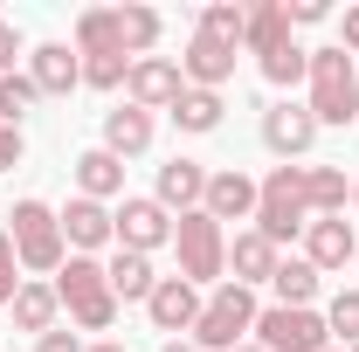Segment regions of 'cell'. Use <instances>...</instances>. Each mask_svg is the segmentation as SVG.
I'll list each match as a JSON object with an SVG mask.
<instances>
[{
  "label": "cell",
  "instance_id": "d6a6232c",
  "mask_svg": "<svg viewBox=\"0 0 359 352\" xmlns=\"http://www.w3.org/2000/svg\"><path fill=\"white\" fill-rule=\"evenodd\" d=\"M14 290H21V256H14V242L0 228V304H14Z\"/></svg>",
  "mask_w": 359,
  "mask_h": 352
},
{
  "label": "cell",
  "instance_id": "836d02e7",
  "mask_svg": "<svg viewBox=\"0 0 359 352\" xmlns=\"http://www.w3.org/2000/svg\"><path fill=\"white\" fill-rule=\"evenodd\" d=\"M283 14H290V28H311V21L332 14V7H325V0H283Z\"/></svg>",
  "mask_w": 359,
  "mask_h": 352
},
{
  "label": "cell",
  "instance_id": "5bb4252c",
  "mask_svg": "<svg viewBox=\"0 0 359 352\" xmlns=\"http://www.w3.org/2000/svg\"><path fill=\"white\" fill-rule=\"evenodd\" d=\"M180 76H187V90H222L228 76H235V48L194 28V42H187V55H180Z\"/></svg>",
  "mask_w": 359,
  "mask_h": 352
},
{
  "label": "cell",
  "instance_id": "1f68e13d",
  "mask_svg": "<svg viewBox=\"0 0 359 352\" xmlns=\"http://www.w3.org/2000/svg\"><path fill=\"white\" fill-rule=\"evenodd\" d=\"M132 76V55H83V83L90 90H118Z\"/></svg>",
  "mask_w": 359,
  "mask_h": 352
},
{
  "label": "cell",
  "instance_id": "30bf717a",
  "mask_svg": "<svg viewBox=\"0 0 359 352\" xmlns=\"http://www.w3.org/2000/svg\"><path fill=\"white\" fill-rule=\"evenodd\" d=\"M180 90H187V76H180L173 55H138L132 76H125V104H138V111H173Z\"/></svg>",
  "mask_w": 359,
  "mask_h": 352
},
{
  "label": "cell",
  "instance_id": "ffe728a7",
  "mask_svg": "<svg viewBox=\"0 0 359 352\" xmlns=\"http://www.w3.org/2000/svg\"><path fill=\"white\" fill-rule=\"evenodd\" d=\"M201 215L249 221V215H256V180H249V173H208V201H201Z\"/></svg>",
  "mask_w": 359,
  "mask_h": 352
},
{
  "label": "cell",
  "instance_id": "4dcf8cb0",
  "mask_svg": "<svg viewBox=\"0 0 359 352\" xmlns=\"http://www.w3.org/2000/svg\"><path fill=\"white\" fill-rule=\"evenodd\" d=\"M304 69H311V55H304V48H297V42H283V48H276V55H263V76H269V83H276V90L304 83Z\"/></svg>",
  "mask_w": 359,
  "mask_h": 352
},
{
  "label": "cell",
  "instance_id": "8d00e7d4",
  "mask_svg": "<svg viewBox=\"0 0 359 352\" xmlns=\"http://www.w3.org/2000/svg\"><path fill=\"white\" fill-rule=\"evenodd\" d=\"M14 166H21V132L0 125V173H14Z\"/></svg>",
  "mask_w": 359,
  "mask_h": 352
},
{
  "label": "cell",
  "instance_id": "ab89813d",
  "mask_svg": "<svg viewBox=\"0 0 359 352\" xmlns=\"http://www.w3.org/2000/svg\"><path fill=\"white\" fill-rule=\"evenodd\" d=\"M83 352H125V346H118V339H104V346H83Z\"/></svg>",
  "mask_w": 359,
  "mask_h": 352
},
{
  "label": "cell",
  "instance_id": "277c9868",
  "mask_svg": "<svg viewBox=\"0 0 359 352\" xmlns=\"http://www.w3.org/2000/svg\"><path fill=\"white\" fill-rule=\"evenodd\" d=\"M256 290H242V283H215V297L201 304V325H194V346L201 352H235V346H249V332H256Z\"/></svg>",
  "mask_w": 359,
  "mask_h": 352
},
{
  "label": "cell",
  "instance_id": "5b68a950",
  "mask_svg": "<svg viewBox=\"0 0 359 352\" xmlns=\"http://www.w3.org/2000/svg\"><path fill=\"white\" fill-rule=\"evenodd\" d=\"M14 228H7V242H14V256H21V269H42V276H55V269L69 263V242H62V221H55V208L48 201H14Z\"/></svg>",
  "mask_w": 359,
  "mask_h": 352
},
{
  "label": "cell",
  "instance_id": "d4e9b609",
  "mask_svg": "<svg viewBox=\"0 0 359 352\" xmlns=\"http://www.w3.org/2000/svg\"><path fill=\"white\" fill-rule=\"evenodd\" d=\"M7 311H14V325H21V332H35V339H42V332H55V311H62V297H55V283H21Z\"/></svg>",
  "mask_w": 359,
  "mask_h": 352
},
{
  "label": "cell",
  "instance_id": "603a6c76",
  "mask_svg": "<svg viewBox=\"0 0 359 352\" xmlns=\"http://www.w3.org/2000/svg\"><path fill=\"white\" fill-rule=\"evenodd\" d=\"M104 276H111V297H125V304H145V297L159 290V276H152V256H132V249H118V256L104 263Z\"/></svg>",
  "mask_w": 359,
  "mask_h": 352
},
{
  "label": "cell",
  "instance_id": "3957f363",
  "mask_svg": "<svg viewBox=\"0 0 359 352\" xmlns=\"http://www.w3.org/2000/svg\"><path fill=\"white\" fill-rule=\"evenodd\" d=\"M55 297L69 311V325H83V332H111L118 325V297H111V276H104L97 256H69L55 269Z\"/></svg>",
  "mask_w": 359,
  "mask_h": 352
},
{
  "label": "cell",
  "instance_id": "b9f144b4",
  "mask_svg": "<svg viewBox=\"0 0 359 352\" xmlns=\"http://www.w3.org/2000/svg\"><path fill=\"white\" fill-rule=\"evenodd\" d=\"M353 208H359V187H353Z\"/></svg>",
  "mask_w": 359,
  "mask_h": 352
},
{
  "label": "cell",
  "instance_id": "ba28073f",
  "mask_svg": "<svg viewBox=\"0 0 359 352\" xmlns=\"http://www.w3.org/2000/svg\"><path fill=\"white\" fill-rule=\"evenodd\" d=\"M256 346H263V352H332V332H325L318 311L263 304V311H256Z\"/></svg>",
  "mask_w": 359,
  "mask_h": 352
},
{
  "label": "cell",
  "instance_id": "4316f807",
  "mask_svg": "<svg viewBox=\"0 0 359 352\" xmlns=\"http://www.w3.org/2000/svg\"><path fill=\"white\" fill-rule=\"evenodd\" d=\"M222 90H180V104H173V125L180 132H194V138H208L215 125H222Z\"/></svg>",
  "mask_w": 359,
  "mask_h": 352
},
{
  "label": "cell",
  "instance_id": "2e32d148",
  "mask_svg": "<svg viewBox=\"0 0 359 352\" xmlns=\"http://www.w3.org/2000/svg\"><path fill=\"white\" fill-rule=\"evenodd\" d=\"M353 249H359V235L346 228V215H318L311 228H304V263H311L318 276H325V269H346Z\"/></svg>",
  "mask_w": 359,
  "mask_h": 352
},
{
  "label": "cell",
  "instance_id": "d590c367",
  "mask_svg": "<svg viewBox=\"0 0 359 352\" xmlns=\"http://www.w3.org/2000/svg\"><path fill=\"white\" fill-rule=\"evenodd\" d=\"M35 352H83V339H76V332H62V325H55V332H42V339H35Z\"/></svg>",
  "mask_w": 359,
  "mask_h": 352
},
{
  "label": "cell",
  "instance_id": "f546056e",
  "mask_svg": "<svg viewBox=\"0 0 359 352\" xmlns=\"http://www.w3.org/2000/svg\"><path fill=\"white\" fill-rule=\"evenodd\" d=\"M35 104H42V90L28 83V76H0V125H14V132H21V118H28Z\"/></svg>",
  "mask_w": 359,
  "mask_h": 352
},
{
  "label": "cell",
  "instance_id": "6da1fadb",
  "mask_svg": "<svg viewBox=\"0 0 359 352\" xmlns=\"http://www.w3.org/2000/svg\"><path fill=\"white\" fill-rule=\"evenodd\" d=\"M159 14L152 7H83L76 14V55H152L159 42Z\"/></svg>",
  "mask_w": 359,
  "mask_h": 352
},
{
  "label": "cell",
  "instance_id": "8fae6325",
  "mask_svg": "<svg viewBox=\"0 0 359 352\" xmlns=\"http://www.w3.org/2000/svg\"><path fill=\"white\" fill-rule=\"evenodd\" d=\"M263 145L276 152V159H304V152L318 145L311 104H269V111H263Z\"/></svg>",
  "mask_w": 359,
  "mask_h": 352
},
{
  "label": "cell",
  "instance_id": "52a82bcc",
  "mask_svg": "<svg viewBox=\"0 0 359 352\" xmlns=\"http://www.w3.org/2000/svg\"><path fill=\"white\" fill-rule=\"evenodd\" d=\"M173 249H180V276L201 290V283H222V269H228V235H222V221L215 215H180L173 221Z\"/></svg>",
  "mask_w": 359,
  "mask_h": 352
},
{
  "label": "cell",
  "instance_id": "f1b7e54d",
  "mask_svg": "<svg viewBox=\"0 0 359 352\" xmlns=\"http://www.w3.org/2000/svg\"><path fill=\"white\" fill-rule=\"evenodd\" d=\"M325 332H332V339H339L346 352L359 346V290H339V297L325 304Z\"/></svg>",
  "mask_w": 359,
  "mask_h": 352
},
{
  "label": "cell",
  "instance_id": "ee69618b",
  "mask_svg": "<svg viewBox=\"0 0 359 352\" xmlns=\"http://www.w3.org/2000/svg\"><path fill=\"white\" fill-rule=\"evenodd\" d=\"M353 352H359V346H353Z\"/></svg>",
  "mask_w": 359,
  "mask_h": 352
},
{
  "label": "cell",
  "instance_id": "d6986e66",
  "mask_svg": "<svg viewBox=\"0 0 359 352\" xmlns=\"http://www.w3.org/2000/svg\"><path fill=\"white\" fill-rule=\"evenodd\" d=\"M104 152H111V159H138V152H152V111H138V104L104 111Z\"/></svg>",
  "mask_w": 359,
  "mask_h": 352
},
{
  "label": "cell",
  "instance_id": "484cf974",
  "mask_svg": "<svg viewBox=\"0 0 359 352\" xmlns=\"http://www.w3.org/2000/svg\"><path fill=\"white\" fill-rule=\"evenodd\" d=\"M318 276L304 256H290V263H276V276H269V290H276V304H290V311H311V297H318Z\"/></svg>",
  "mask_w": 359,
  "mask_h": 352
},
{
  "label": "cell",
  "instance_id": "7a4b0ae2",
  "mask_svg": "<svg viewBox=\"0 0 359 352\" xmlns=\"http://www.w3.org/2000/svg\"><path fill=\"white\" fill-rule=\"evenodd\" d=\"M304 83H311V118H318V132L325 125H353L359 118V69H353V55L332 42V48H311V69H304Z\"/></svg>",
  "mask_w": 359,
  "mask_h": 352
},
{
  "label": "cell",
  "instance_id": "9a60e30c",
  "mask_svg": "<svg viewBox=\"0 0 359 352\" xmlns=\"http://www.w3.org/2000/svg\"><path fill=\"white\" fill-rule=\"evenodd\" d=\"M28 83L42 90V97H69V90L83 83V55L69 42H42L35 55H28Z\"/></svg>",
  "mask_w": 359,
  "mask_h": 352
},
{
  "label": "cell",
  "instance_id": "8992f818",
  "mask_svg": "<svg viewBox=\"0 0 359 352\" xmlns=\"http://www.w3.org/2000/svg\"><path fill=\"white\" fill-rule=\"evenodd\" d=\"M311 228V208H304V166H276V173L256 187V235L269 242H290Z\"/></svg>",
  "mask_w": 359,
  "mask_h": 352
},
{
  "label": "cell",
  "instance_id": "e0dca14e",
  "mask_svg": "<svg viewBox=\"0 0 359 352\" xmlns=\"http://www.w3.org/2000/svg\"><path fill=\"white\" fill-rule=\"evenodd\" d=\"M152 201H159V208H166V215H194V208H201V201H208V166H201V159H166V166H159V194H152Z\"/></svg>",
  "mask_w": 359,
  "mask_h": 352
},
{
  "label": "cell",
  "instance_id": "60d3db41",
  "mask_svg": "<svg viewBox=\"0 0 359 352\" xmlns=\"http://www.w3.org/2000/svg\"><path fill=\"white\" fill-rule=\"evenodd\" d=\"M235 352H263V346H256V339H249V346H235Z\"/></svg>",
  "mask_w": 359,
  "mask_h": 352
},
{
  "label": "cell",
  "instance_id": "9c48e42d",
  "mask_svg": "<svg viewBox=\"0 0 359 352\" xmlns=\"http://www.w3.org/2000/svg\"><path fill=\"white\" fill-rule=\"evenodd\" d=\"M111 221H118V249H132V256H152V249L173 242V215H166L152 194H138V201H125V208H111Z\"/></svg>",
  "mask_w": 359,
  "mask_h": 352
},
{
  "label": "cell",
  "instance_id": "e575fe53",
  "mask_svg": "<svg viewBox=\"0 0 359 352\" xmlns=\"http://www.w3.org/2000/svg\"><path fill=\"white\" fill-rule=\"evenodd\" d=\"M14 55H21V28L0 21V76H14Z\"/></svg>",
  "mask_w": 359,
  "mask_h": 352
},
{
  "label": "cell",
  "instance_id": "4fadbf2b",
  "mask_svg": "<svg viewBox=\"0 0 359 352\" xmlns=\"http://www.w3.org/2000/svg\"><path fill=\"white\" fill-rule=\"evenodd\" d=\"M201 304H208V297H201L187 276H159V290L145 297V318H152L159 332H194V325H201Z\"/></svg>",
  "mask_w": 359,
  "mask_h": 352
},
{
  "label": "cell",
  "instance_id": "44dd1931",
  "mask_svg": "<svg viewBox=\"0 0 359 352\" xmlns=\"http://www.w3.org/2000/svg\"><path fill=\"white\" fill-rule=\"evenodd\" d=\"M69 166H76V194H83V201H111V194H125V159H111L104 145L76 152Z\"/></svg>",
  "mask_w": 359,
  "mask_h": 352
},
{
  "label": "cell",
  "instance_id": "74e56055",
  "mask_svg": "<svg viewBox=\"0 0 359 352\" xmlns=\"http://www.w3.org/2000/svg\"><path fill=\"white\" fill-rule=\"evenodd\" d=\"M339 48H346V55H359V7H346V42H339Z\"/></svg>",
  "mask_w": 359,
  "mask_h": 352
},
{
  "label": "cell",
  "instance_id": "7402d4cb",
  "mask_svg": "<svg viewBox=\"0 0 359 352\" xmlns=\"http://www.w3.org/2000/svg\"><path fill=\"white\" fill-rule=\"evenodd\" d=\"M283 42H290V14H283V0H256V7H249V35H242V48L263 62V55H276Z\"/></svg>",
  "mask_w": 359,
  "mask_h": 352
},
{
  "label": "cell",
  "instance_id": "ac0fdd59",
  "mask_svg": "<svg viewBox=\"0 0 359 352\" xmlns=\"http://www.w3.org/2000/svg\"><path fill=\"white\" fill-rule=\"evenodd\" d=\"M276 263H283V256H276V242H269V235H256V228L228 242V269H235L228 283H242V290H256V283H269V276H276Z\"/></svg>",
  "mask_w": 359,
  "mask_h": 352
},
{
  "label": "cell",
  "instance_id": "7bdbcfd3",
  "mask_svg": "<svg viewBox=\"0 0 359 352\" xmlns=\"http://www.w3.org/2000/svg\"><path fill=\"white\" fill-rule=\"evenodd\" d=\"M353 263H359V249H353Z\"/></svg>",
  "mask_w": 359,
  "mask_h": 352
},
{
  "label": "cell",
  "instance_id": "cb8c5ba5",
  "mask_svg": "<svg viewBox=\"0 0 359 352\" xmlns=\"http://www.w3.org/2000/svg\"><path fill=\"white\" fill-rule=\"evenodd\" d=\"M346 201H353V180L339 173V166H304V208L318 215H346Z\"/></svg>",
  "mask_w": 359,
  "mask_h": 352
},
{
  "label": "cell",
  "instance_id": "7c38bea8",
  "mask_svg": "<svg viewBox=\"0 0 359 352\" xmlns=\"http://www.w3.org/2000/svg\"><path fill=\"white\" fill-rule=\"evenodd\" d=\"M55 221H62V242H69V256H90V249L118 242V221H111V208H104V201H83V194H76V201H69Z\"/></svg>",
  "mask_w": 359,
  "mask_h": 352
},
{
  "label": "cell",
  "instance_id": "83f0119b",
  "mask_svg": "<svg viewBox=\"0 0 359 352\" xmlns=\"http://www.w3.org/2000/svg\"><path fill=\"white\" fill-rule=\"evenodd\" d=\"M201 35H215V42L242 48V35H249V7H228V0H215V7H201Z\"/></svg>",
  "mask_w": 359,
  "mask_h": 352
},
{
  "label": "cell",
  "instance_id": "f35d334b",
  "mask_svg": "<svg viewBox=\"0 0 359 352\" xmlns=\"http://www.w3.org/2000/svg\"><path fill=\"white\" fill-rule=\"evenodd\" d=\"M159 352H201V346H194V339H166Z\"/></svg>",
  "mask_w": 359,
  "mask_h": 352
}]
</instances>
